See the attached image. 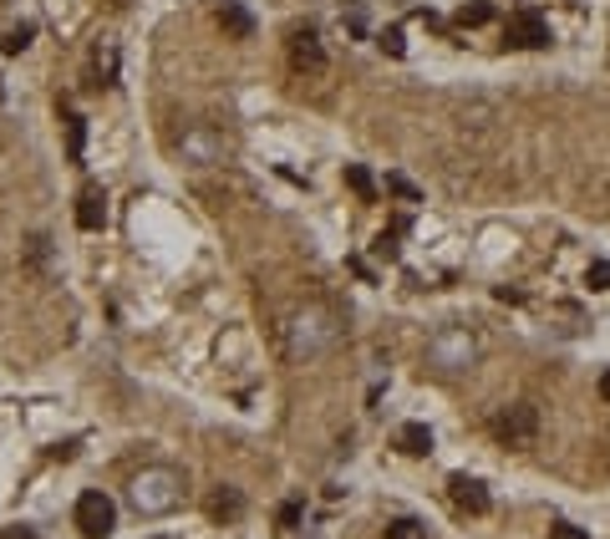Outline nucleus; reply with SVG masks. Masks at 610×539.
<instances>
[{
    "label": "nucleus",
    "instance_id": "nucleus-25",
    "mask_svg": "<svg viewBox=\"0 0 610 539\" xmlns=\"http://www.w3.org/2000/svg\"><path fill=\"white\" fill-rule=\"evenodd\" d=\"M600 397H605V402H610V372H605V377H600Z\"/></svg>",
    "mask_w": 610,
    "mask_h": 539
},
{
    "label": "nucleus",
    "instance_id": "nucleus-20",
    "mask_svg": "<svg viewBox=\"0 0 610 539\" xmlns=\"http://www.w3.org/2000/svg\"><path fill=\"white\" fill-rule=\"evenodd\" d=\"M377 46H382L387 56H402V52H407V41H402V31H397V26H387V31H382V41H377Z\"/></svg>",
    "mask_w": 610,
    "mask_h": 539
},
{
    "label": "nucleus",
    "instance_id": "nucleus-5",
    "mask_svg": "<svg viewBox=\"0 0 610 539\" xmlns=\"http://www.w3.org/2000/svg\"><path fill=\"white\" fill-rule=\"evenodd\" d=\"M473 336L468 331H442V336H432V347H428V357H432V367H442V372H458V367H468L473 361Z\"/></svg>",
    "mask_w": 610,
    "mask_h": 539
},
{
    "label": "nucleus",
    "instance_id": "nucleus-17",
    "mask_svg": "<svg viewBox=\"0 0 610 539\" xmlns=\"http://www.w3.org/2000/svg\"><path fill=\"white\" fill-rule=\"evenodd\" d=\"M62 117H66V142H72V158L82 163V142H87V128H82V117L72 113V107H66Z\"/></svg>",
    "mask_w": 610,
    "mask_h": 539
},
{
    "label": "nucleus",
    "instance_id": "nucleus-7",
    "mask_svg": "<svg viewBox=\"0 0 610 539\" xmlns=\"http://www.w3.org/2000/svg\"><path fill=\"white\" fill-rule=\"evenodd\" d=\"M290 66H295V72H325L321 36H315L311 26H305V31H290Z\"/></svg>",
    "mask_w": 610,
    "mask_h": 539
},
{
    "label": "nucleus",
    "instance_id": "nucleus-12",
    "mask_svg": "<svg viewBox=\"0 0 610 539\" xmlns=\"http://www.w3.org/2000/svg\"><path fill=\"white\" fill-rule=\"evenodd\" d=\"M117 82V46L102 41L97 52H92V87H112Z\"/></svg>",
    "mask_w": 610,
    "mask_h": 539
},
{
    "label": "nucleus",
    "instance_id": "nucleus-22",
    "mask_svg": "<svg viewBox=\"0 0 610 539\" xmlns=\"http://www.w3.org/2000/svg\"><path fill=\"white\" fill-rule=\"evenodd\" d=\"M300 524V504H280V529H295Z\"/></svg>",
    "mask_w": 610,
    "mask_h": 539
},
{
    "label": "nucleus",
    "instance_id": "nucleus-11",
    "mask_svg": "<svg viewBox=\"0 0 610 539\" xmlns=\"http://www.w3.org/2000/svg\"><path fill=\"white\" fill-rule=\"evenodd\" d=\"M245 514V499H239V488H229V484H219L214 494H208V519H239Z\"/></svg>",
    "mask_w": 610,
    "mask_h": 539
},
{
    "label": "nucleus",
    "instance_id": "nucleus-8",
    "mask_svg": "<svg viewBox=\"0 0 610 539\" xmlns=\"http://www.w3.org/2000/svg\"><path fill=\"white\" fill-rule=\"evenodd\" d=\"M448 494H453V504H458L463 514H489V488H483L479 478L453 474V478H448Z\"/></svg>",
    "mask_w": 610,
    "mask_h": 539
},
{
    "label": "nucleus",
    "instance_id": "nucleus-4",
    "mask_svg": "<svg viewBox=\"0 0 610 539\" xmlns=\"http://www.w3.org/2000/svg\"><path fill=\"white\" fill-rule=\"evenodd\" d=\"M494 433L499 443H508V448H524V443H534V433H539V407H529V402H514V407H504L494 417Z\"/></svg>",
    "mask_w": 610,
    "mask_h": 539
},
{
    "label": "nucleus",
    "instance_id": "nucleus-21",
    "mask_svg": "<svg viewBox=\"0 0 610 539\" xmlns=\"http://www.w3.org/2000/svg\"><path fill=\"white\" fill-rule=\"evenodd\" d=\"M387 189H392V193H402L407 204H417V189H412V183L402 179V173H392V179H387Z\"/></svg>",
    "mask_w": 610,
    "mask_h": 539
},
{
    "label": "nucleus",
    "instance_id": "nucleus-18",
    "mask_svg": "<svg viewBox=\"0 0 610 539\" xmlns=\"http://www.w3.org/2000/svg\"><path fill=\"white\" fill-rule=\"evenodd\" d=\"M387 539H428V529L417 524V519H392V524H387Z\"/></svg>",
    "mask_w": 610,
    "mask_h": 539
},
{
    "label": "nucleus",
    "instance_id": "nucleus-2",
    "mask_svg": "<svg viewBox=\"0 0 610 539\" xmlns=\"http://www.w3.org/2000/svg\"><path fill=\"white\" fill-rule=\"evenodd\" d=\"M331 341H336V326H331L325 310L311 306L290 321V351H295V357H315V351H325Z\"/></svg>",
    "mask_w": 610,
    "mask_h": 539
},
{
    "label": "nucleus",
    "instance_id": "nucleus-15",
    "mask_svg": "<svg viewBox=\"0 0 610 539\" xmlns=\"http://www.w3.org/2000/svg\"><path fill=\"white\" fill-rule=\"evenodd\" d=\"M346 183H351V193H362V199H377V183H372V173H366L362 163H346Z\"/></svg>",
    "mask_w": 610,
    "mask_h": 539
},
{
    "label": "nucleus",
    "instance_id": "nucleus-9",
    "mask_svg": "<svg viewBox=\"0 0 610 539\" xmlns=\"http://www.w3.org/2000/svg\"><path fill=\"white\" fill-rule=\"evenodd\" d=\"M219 26L229 31L234 41H249V36H255V15H249L239 0H224V5H219Z\"/></svg>",
    "mask_w": 610,
    "mask_h": 539
},
{
    "label": "nucleus",
    "instance_id": "nucleus-19",
    "mask_svg": "<svg viewBox=\"0 0 610 539\" xmlns=\"http://www.w3.org/2000/svg\"><path fill=\"white\" fill-rule=\"evenodd\" d=\"M585 285H590V290H610V265L605 260H595V265L585 270Z\"/></svg>",
    "mask_w": 610,
    "mask_h": 539
},
{
    "label": "nucleus",
    "instance_id": "nucleus-26",
    "mask_svg": "<svg viewBox=\"0 0 610 539\" xmlns=\"http://www.w3.org/2000/svg\"><path fill=\"white\" fill-rule=\"evenodd\" d=\"M112 5H128V0H112Z\"/></svg>",
    "mask_w": 610,
    "mask_h": 539
},
{
    "label": "nucleus",
    "instance_id": "nucleus-24",
    "mask_svg": "<svg viewBox=\"0 0 610 539\" xmlns=\"http://www.w3.org/2000/svg\"><path fill=\"white\" fill-rule=\"evenodd\" d=\"M0 539H36V529H26V524H11V529H0Z\"/></svg>",
    "mask_w": 610,
    "mask_h": 539
},
{
    "label": "nucleus",
    "instance_id": "nucleus-10",
    "mask_svg": "<svg viewBox=\"0 0 610 539\" xmlns=\"http://www.w3.org/2000/svg\"><path fill=\"white\" fill-rule=\"evenodd\" d=\"M77 224H82V230H102V224H107V199H102V189H82V199H77Z\"/></svg>",
    "mask_w": 610,
    "mask_h": 539
},
{
    "label": "nucleus",
    "instance_id": "nucleus-6",
    "mask_svg": "<svg viewBox=\"0 0 610 539\" xmlns=\"http://www.w3.org/2000/svg\"><path fill=\"white\" fill-rule=\"evenodd\" d=\"M504 41L508 46H519V52H539V46H549V26L545 21H539V15H514V21H508L504 26Z\"/></svg>",
    "mask_w": 610,
    "mask_h": 539
},
{
    "label": "nucleus",
    "instance_id": "nucleus-13",
    "mask_svg": "<svg viewBox=\"0 0 610 539\" xmlns=\"http://www.w3.org/2000/svg\"><path fill=\"white\" fill-rule=\"evenodd\" d=\"M397 448H402L407 458H428V453H432V433L422 423H407L402 433H397Z\"/></svg>",
    "mask_w": 610,
    "mask_h": 539
},
{
    "label": "nucleus",
    "instance_id": "nucleus-16",
    "mask_svg": "<svg viewBox=\"0 0 610 539\" xmlns=\"http://www.w3.org/2000/svg\"><path fill=\"white\" fill-rule=\"evenodd\" d=\"M31 36H36V26H15V31H5V36H0V52H5V56L26 52V46H31Z\"/></svg>",
    "mask_w": 610,
    "mask_h": 539
},
{
    "label": "nucleus",
    "instance_id": "nucleus-27",
    "mask_svg": "<svg viewBox=\"0 0 610 539\" xmlns=\"http://www.w3.org/2000/svg\"><path fill=\"white\" fill-rule=\"evenodd\" d=\"M0 92H5V87H0Z\"/></svg>",
    "mask_w": 610,
    "mask_h": 539
},
{
    "label": "nucleus",
    "instance_id": "nucleus-14",
    "mask_svg": "<svg viewBox=\"0 0 610 539\" xmlns=\"http://www.w3.org/2000/svg\"><path fill=\"white\" fill-rule=\"evenodd\" d=\"M494 21V5L489 0H468L463 11H458V26H489Z\"/></svg>",
    "mask_w": 610,
    "mask_h": 539
},
{
    "label": "nucleus",
    "instance_id": "nucleus-23",
    "mask_svg": "<svg viewBox=\"0 0 610 539\" xmlns=\"http://www.w3.org/2000/svg\"><path fill=\"white\" fill-rule=\"evenodd\" d=\"M549 539H590V534H585V529H575V524H555V529H549Z\"/></svg>",
    "mask_w": 610,
    "mask_h": 539
},
{
    "label": "nucleus",
    "instance_id": "nucleus-1",
    "mask_svg": "<svg viewBox=\"0 0 610 539\" xmlns=\"http://www.w3.org/2000/svg\"><path fill=\"white\" fill-rule=\"evenodd\" d=\"M128 494H132V509L158 519V514H173L183 504V478L173 474V468H143V474L128 484Z\"/></svg>",
    "mask_w": 610,
    "mask_h": 539
},
{
    "label": "nucleus",
    "instance_id": "nucleus-3",
    "mask_svg": "<svg viewBox=\"0 0 610 539\" xmlns=\"http://www.w3.org/2000/svg\"><path fill=\"white\" fill-rule=\"evenodd\" d=\"M112 524H117V504L107 499L102 488H87V494L77 499V529L87 539H107Z\"/></svg>",
    "mask_w": 610,
    "mask_h": 539
}]
</instances>
